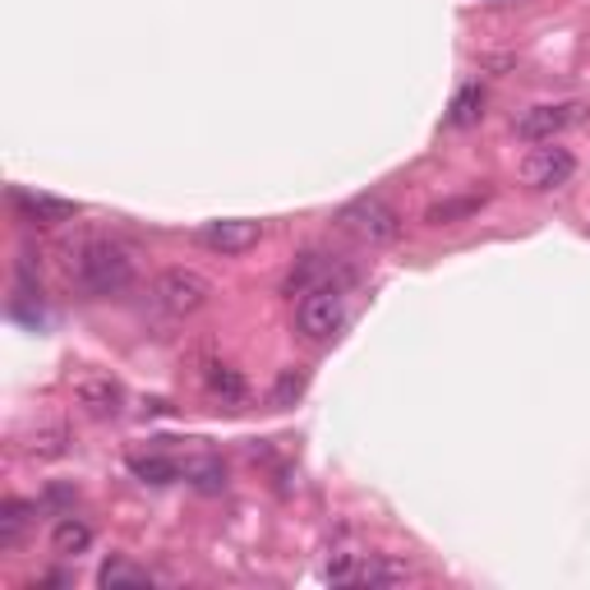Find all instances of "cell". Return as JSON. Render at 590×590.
<instances>
[{
  "instance_id": "cell-1",
  "label": "cell",
  "mask_w": 590,
  "mask_h": 590,
  "mask_svg": "<svg viewBox=\"0 0 590 590\" xmlns=\"http://www.w3.org/2000/svg\"><path fill=\"white\" fill-rule=\"evenodd\" d=\"M70 282L88 295H120L134 282V259L120 240L107 236H83L79 245H70Z\"/></svg>"
},
{
  "instance_id": "cell-2",
  "label": "cell",
  "mask_w": 590,
  "mask_h": 590,
  "mask_svg": "<svg viewBox=\"0 0 590 590\" xmlns=\"http://www.w3.org/2000/svg\"><path fill=\"white\" fill-rule=\"evenodd\" d=\"M337 226L346 231V236H355L361 245H392L397 236H402V213L378 199V194H361L337 208Z\"/></svg>"
},
{
  "instance_id": "cell-3",
  "label": "cell",
  "mask_w": 590,
  "mask_h": 590,
  "mask_svg": "<svg viewBox=\"0 0 590 590\" xmlns=\"http://www.w3.org/2000/svg\"><path fill=\"white\" fill-rule=\"evenodd\" d=\"M153 300L172 314V319H194V314L213 300V282L194 268H166L153 282Z\"/></svg>"
},
{
  "instance_id": "cell-4",
  "label": "cell",
  "mask_w": 590,
  "mask_h": 590,
  "mask_svg": "<svg viewBox=\"0 0 590 590\" xmlns=\"http://www.w3.org/2000/svg\"><path fill=\"white\" fill-rule=\"evenodd\" d=\"M295 328L309 342H332L337 332L346 328V300L337 286H314L300 295V305H295Z\"/></svg>"
},
{
  "instance_id": "cell-5",
  "label": "cell",
  "mask_w": 590,
  "mask_h": 590,
  "mask_svg": "<svg viewBox=\"0 0 590 590\" xmlns=\"http://www.w3.org/2000/svg\"><path fill=\"white\" fill-rule=\"evenodd\" d=\"M586 116V107L581 102H544V107H531V111H521L517 116V139H526V143H554L567 125H577Z\"/></svg>"
},
{
  "instance_id": "cell-6",
  "label": "cell",
  "mask_w": 590,
  "mask_h": 590,
  "mask_svg": "<svg viewBox=\"0 0 590 590\" xmlns=\"http://www.w3.org/2000/svg\"><path fill=\"white\" fill-rule=\"evenodd\" d=\"M263 240V226L255 217H222V222H203L199 226V245L213 255H245Z\"/></svg>"
},
{
  "instance_id": "cell-7",
  "label": "cell",
  "mask_w": 590,
  "mask_h": 590,
  "mask_svg": "<svg viewBox=\"0 0 590 590\" xmlns=\"http://www.w3.org/2000/svg\"><path fill=\"white\" fill-rule=\"evenodd\" d=\"M573 172H577V157L558 143L535 148V153H526V162H521V180L531 189H558L573 180Z\"/></svg>"
},
{
  "instance_id": "cell-8",
  "label": "cell",
  "mask_w": 590,
  "mask_h": 590,
  "mask_svg": "<svg viewBox=\"0 0 590 590\" xmlns=\"http://www.w3.org/2000/svg\"><path fill=\"white\" fill-rule=\"evenodd\" d=\"M10 208L28 226H60V222H74L79 217V203L70 199H56V194H33V189H10Z\"/></svg>"
},
{
  "instance_id": "cell-9",
  "label": "cell",
  "mask_w": 590,
  "mask_h": 590,
  "mask_svg": "<svg viewBox=\"0 0 590 590\" xmlns=\"http://www.w3.org/2000/svg\"><path fill=\"white\" fill-rule=\"evenodd\" d=\"M74 397L88 415H120V406H125V392H120V384H111V378H83V384L74 388Z\"/></svg>"
},
{
  "instance_id": "cell-10",
  "label": "cell",
  "mask_w": 590,
  "mask_h": 590,
  "mask_svg": "<svg viewBox=\"0 0 590 590\" xmlns=\"http://www.w3.org/2000/svg\"><path fill=\"white\" fill-rule=\"evenodd\" d=\"M88 544H93V526L88 521H79L74 512H66L56 521V531H51V550L60 558H74V554H88Z\"/></svg>"
},
{
  "instance_id": "cell-11",
  "label": "cell",
  "mask_w": 590,
  "mask_h": 590,
  "mask_svg": "<svg viewBox=\"0 0 590 590\" xmlns=\"http://www.w3.org/2000/svg\"><path fill=\"white\" fill-rule=\"evenodd\" d=\"M484 88L480 83H461L457 97H452V107H448V125H457V130H471V125L484 120Z\"/></svg>"
},
{
  "instance_id": "cell-12",
  "label": "cell",
  "mask_w": 590,
  "mask_h": 590,
  "mask_svg": "<svg viewBox=\"0 0 590 590\" xmlns=\"http://www.w3.org/2000/svg\"><path fill=\"white\" fill-rule=\"evenodd\" d=\"M33 512L37 508H33V503H24V498H5V503H0V550H14V544L24 540Z\"/></svg>"
},
{
  "instance_id": "cell-13",
  "label": "cell",
  "mask_w": 590,
  "mask_h": 590,
  "mask_svg": "<svg viewBox=\"0 0 590 590\" xmlns=\"http://www.w3.org/2000/svg\"><path fill=\"white\" fill-rule=\"evenodd\" d=\"M97 586L102 590H125V586H153V573H143L130 558H107L97 567Z\"/></svg>"
},
{
  "instance_id": "cell-14",
  "label": "cell",
  "mask_w": 590,
  "mask_h": 590,
  "mask_svg": "<svg viewBox=\"0 0 590 590\" xmlns=\"http://www.w3.org/2000/svg\"><path fill=\"white\" fill-rule=\"evenodd\" d=\"M323 272H328V259H323V255H314V249H309V255H300V263H295V268L286 272V295H305V291H314V286H319Z\"/></svg>"
},
{
  "instance_id": "cell-15",
  "label": "cell",
  "mask_w": 590,
  "mask_h": 590,
  "mask_svg": "<svg viewBox=\"0 0 590 590\" xmlns=\"http://www.w3.org/2000/svg\"><path fill=\"white\" fill-rule=\"evenodd\" d=\"M130 471L143 484H172V480H180V461L176 457H130Z\"/></svg>"
},
{
  "instance_id": "cell-16",
  "label": "cell",
  "mask_w": 590,
  "mask_h": 590,
  "mask_svg": "<svg viewBox=\"0 0 590 590\" xmlns=\"http://www.w3.org/2000/svg\"><path fill=\"white\" fill-rule=\"evenodd\" d=\"M66 452H70V434L60 429V425L37 429L28 438V457H37V461H56V457H66Z\"/></svg>"
},
{
  "instance_id": "cell-17",
  "label": "cell",
  "mask_w": 590,
  "mask_h": 590,
  "mask_svg": "<svg viewBox=\"0 0 590 590\" xmlns=\"http://www.w3.org/2000/svg\"><path fill=\"white\" fill-rule=\"evenodd\" d=\"M411 573L402 563H392V558H365L361 563V586H402Z\"/></svg>"
},
{
  "instance_id": "cell-18",
  "label": "cell",
  "mask_w": 590,
  "mask_h": 590,
  "mask_svg": "<svg viewBox=\"0 0 590 590\" xmlns=\"http://www.w3.org/2000/svg\"><path fill=\"white\" fill-rule=\"evenodd\" d=\"M361 554L355 550H337L332 558H328V567H323V577L332 581V586H361Z\"/></svg>"
},
{
  "instance_id": "cell-19",
  "label": "cell",
  "mask_w": 590,
  "mask_h": 590,
  "mask_svg": "<svg viewBox=\"0 0 590 590\" xmlns=\"http://www.w3.org/2000/svg\"><path fill=\"white\" fill-rule=\"evenodd\" d=\"M189 480H194V489H203V494H222L226 489V467L217 457H203V461H194V467L185 471Z\"/></svg>"
},
{
  "instance_id": "cell-20",
  "label": "cell",
  "mask_w": 590,
  "mask_h": 590,
  "mask_svg": "<svg viewBox=\"0 0 590 590\" xmlns=\"http://www.w3.org/2000/svg\"><path fill=\"white\" fill-rule=\"evenodd\" d=\"M480 194H467V199H442V203H434L429 208V222L434 226H448V222H461V217H471V213H480Z\"/></svg>"
},
{
  "instance_id": "cell-21",
  "label": "cell",
  "mask_w": 590,
  "mask_h": 590,
  "mask_svg": "<svg viewBox=\"0 0 590 590\" xmlns=\"http://www.w3.org/2000/svg\"><path fill=\"white\" fill-rule=\"evenodd\" d=\"M305 384H309L305 369H282L278 384H272V406H295V402H300V392H305Z\"/></svg>"
},
{
  "instance_id": "cell-22",
  "label": "cell",
  "mask_w": 590,
  "mask_h": 590,
  "mask_svg": "<svg viewBox=\"0 0 590 590\" xmlns=\"http://www.w3.org/2000/svg\"><path fill=\"white\" fill-rule=\"evenodd\" d=\"M208 388H213L217 397H226V402H240V397H245V378L231 365H213V369H208Z\"/></svg>"
},
{
  "instance_id": "cell-23",
  "label": "cell",
  "mask_w": 590,
  "mask_h": 590,
  "mask_svg": "<svg viewBox=\"0 0 590 590\" xmlns=\"http://www.w3.org/2000/svg\"><path fill=\"white\" fill-rule=\"evenodd\" d=\"M74 489H70V484H51V489L47 494H42V503H37V508H74Z\"/></svg>"
}]
</instances>
